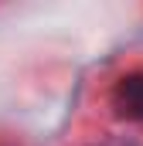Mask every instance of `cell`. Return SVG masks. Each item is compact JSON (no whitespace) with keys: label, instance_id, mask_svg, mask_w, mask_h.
Wrapping results in <instances>:
<instances>
[{"label":"cell","instance_id":"obj_1","mask_svg":"<svg viewBox=\"0 0 143 146\" xmlns=\"http://www.w3.org/2000/svg\"><path fill=\"white\" fill-rule=\"evenodd\" d=\"M112 106L123 119H133V122H143V72L123 75L112 88Z\"/></svg>","mask_w":143,"mask_h":146}]
</instances>
